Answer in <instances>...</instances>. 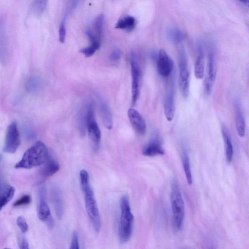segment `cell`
<instances>
[{
    "label": "cell",
    "instance_id": "37",
    "mask_svg": "<svg viewBox=\"0 0 249 249\" xmlns=\"http://www.w3.org/2000/svg\"><path fill=\"white\" fill-rule=\"evenodd\" d=\"M1 154H0V162L1 161Z\"/></svg>",
    "mask_w": 249,
    "mask_h": 249
},
{
    "label": "cell",
    "instance_id": "26",
    "mask_svg": "<svg viewBox=\"0 0 249 249\" xmlns=\"http://www.w3.org/2000/svg\"><path fill=\"white\" fill-rule=\"evenodd\" d=\"M182 162L187 182L189 185H191L193 182V178L189 156L185 150H184L182 152Z\"/></svg>",
    "mask_w": 249,
    "mask_h": 249
},
{
    "label": "cell",
    "instance_id": "13",
    "mask_svg": "<svg viewBox=\"0 0 249 249\" xmlns=\"http://www.w3.org/2000/svg\"><path fill=\"white\" fill-rule=\"evenodd\" d=\"M127 115L135 131L140 135H144L146 130V125L140 113L137 110L131 108L128 110Z\"/></svg>",
    "mask_w": 249,
    "mask_h": 249
},
{
    "label": "cell",
    "instance_id": "34",
    "mask_svg": "<svg viewBox=\"0 0 249 249\" xmlns=\"http://www.w3.org/2000/svg\"><path fill=\"white\" fill-rule=\"evenodd\" d=\"M19 248L21 249H28L29 248L28 243L24 238H21L19 239Z\"/></svg>",
    "mask_w": 249,
    "mask_h": 249
},
{
    "label": "cell",
    "instance_id": "29",
    "mask_svg": "<svg viewBox=\"0 0 249 249\" xmlns=\"http://www.w3.org/2000/svg\"><path fill=\"white\" fill-rule=\"evenodd\" d=\"M66 35L65 18L61 20L58 30L59 41L62 43L65 42Z\"/></svg>",
    "mask_w": 249,
    "mask_h": 249
},
{
    "label": "cell",
    "instance_id": "23",
    "mask_svg": "<svg viewBox=\"0 0 249 249\" xmlns=\"http://www.w3.org/2000/svg\"><path fill=\"white\" fill-rule=\"evenodd\" d=\"M15 192V188L9 185L0 189V211L12 199Z\"/></svg>",
    "mask_w": 249,
    "mask_h": 249
},
{
    "label": "cell",
    "instance_id": "15",
    "mask_svg": "<svg viewBox=\"0 0 249 249\" xmlns=\"http://www.w3.org/2000/svg\"><path fill=\"white\" fill-rule=\"evenodd\" d=\"M205 60L203 43L199 41L196 47V57L195 63L194 72L196 78L202 79L204 74Z\"/></svg>",
    "mask_w": 249,
    "mask_h": 249
},
{
    "label": "cell",
    "instance_id": "17",
    "mask_svg": "<svg viewBox=\"0 0 249 249\" xmlns=\"http://www.w3.org/2000/svg\"><path fill=\"white\" fill-rule=\"evenodd\" d=\"M43 198V197H42L39 204L38 216L40 220L45 223L48 228L52 229L53 226V221L50 208Z\"/></svg>",
    "mask_w": 249,
    "mask_h": 249
},
{
    "label": "cell",
    "instance_id": "7",
    "mask_svg": "<svg viewBox=\"0 0 249 249\" xmlns=\"http://www.w3.org/2000/svg\"><path fill=\"white\" fill-rule=\"evenodd\" d=\"M217 63L216 54L213 46L210 45L208 54L206 72L204 83V92L210 95L213 89L216 76Z\"/></svg>",
    "mask_w": 249,
    "mask_h": 249
},
{
    "label": "cell",
    "instance_id": "35",
    "mask_svg": "<svg viewBox=\"0 0 249 249\" xmlns=\"http://www.w3.org/2000/svg\"><path fill=\"white\" fill-rule=\"evenodd\" d=\"M72 7H75L76 5L77 4L79 0H70Z\"/></svg>",
    "mask_w": 249,
    "mask_h": 249
},
{
    "label": "cell",
    "instance_id": "3",
    "mask_svg": "<svg viewBox=\"0 0 249 249\" xmlns=\"http://www.w3.org/2000/svg\"><path fill=\"white\" fill-rule=\"evenodd\" d=\"M170 196L173 227L176 231H179L183 226L185 211L184 200L176 180L172 182Z\"/></svg>",
    "mask_w": 249,
    "mask_h": 249
},
{
    "label": "cell",
    "instance_id": "16",
    "mask_svg": "<svg viewBox=\"0 0 249 249\" xmlns=\"http://www.w3.org/2000/svg\"><path fill=\"white\" fill-rule=\"evenodd\" d=\"M8 57V47L5 23L0 18V61L5 64Z\"/></svg>",
    "mask_w": 249,
    "mask_h": 249
},
{
    "label": "cell",
    "instance_id": "5",
    "mask_svg": "<svg viewBox=\"0 0 249 249\" xmlns=\"http://www.w3.org/2000/svg\"><path fill=\"white\" fill-rule=\"evenodd\" d=\"M85 196V207L93 227L99 232L101 227V221L93 191L90 184L82 189Z\"/></svg>",
    "mask_w": 249,
    "mask_h": 249
},
{
    "label": "cell",
    "instance_id": "1",
    "mask_svg": "<svg viewBox=\"0 0 249 249\" xmlns=\"http://www.w3.org/2000/svg\"><path fill=\"white\" fill-rule=\"evenodd\" d=\"M49 152L46 145L38 141L28 149L21 160L15 165L17 169H31L43 164L49 159Z\"/></svg>",
    "mask_w": 249,
    "mask_h": 249
},
{
    "label": "cell",
    "instance_id": "20",
    "mask_svg": "<svg viewBox=\"0 0 249 249\" xmlns=\"http://www.w3.org/2000/svg\"><path fill=\"white\" fill-rule=\"evenodd\" d=\"M136 25L135 18L130 15L124 16L120 18L116 22L115 28L126 31H132Z\"/></svg>",
    "mask_w": 249,
    "mask_h": 249
},
{
    "label": "cell",
    "instance_id": "10",
    "mask_svg": "<svg viewBox=\"0 0 249 249\" xmlns=\"http://www.w3.org/2000/svg\"><path fill=\"white\" fill-rule=\"evenodd\" d=\"M175 78L174 73L166 92L164 104L165 116L166 119L169 122L172 121L175 114Z\"/></svg>",
    "mask_w": 249,
    "mask_h": 249
},
{
    "label": "cell",
    "instance_id": "12",
    "mask_svg": "<svg viewBox=\"0 0 249 249\" xmlns=\"http://www.w3.org/2000/svg\"><path fill=\"white\" fill-rule=\"evenodd\" d=\"M233 107L236 130L238 135L243 137L246 133V124L241 102L238 98L233 100Z\"/></svg>",
    "mask_w": 249,
    "mask_h": 249
},
{
    "label": "cell",
    "instance_id": "9",
    "mask_svg": "<svg viewBox=\"0 0 249 249\" xmlns=\"http://www.w3.org/2000/svg\"><path fill=\"white\" fill-rule=\"evenodd\" d=\"M19 144L20 135L18 124L14 121L7 127L3 150L7 153H15Z\"/></svg>",
    "mask_w": 249,
    "mask_h": 249
},
{
    "label": "cell",
    "instance_id": "2",
    "mask_svg": "<svg viewBox=\"0 0 249 249\" xmlns=\"http://www.w3.org/2000/svg\"><path fill=\"white\" fill-rule=\"evenodd\" d=\"M121 214L119 227V238L122 244L126 243L131 236L134 216L131 212L129 197L124 195L120 199Z\"/></svg>",
    "mask_w": 249,
    "mask_h": 249
},
{
    "label": "cell",
    "instance_id": "8",
    "mask_svg": "<svg viewBox=\"0 0 249 249\" xmlns=\"http://www.w3.org/2000/svg\"><path fill=\"white\" fill-rule=\"evenodd\" d=\"M130 63L132 75V103L134 105L139 96L141 77V68L134 52L130 53Z\"/></svg>",
    "mask_w": 249,
    "mask_h": 249
},
{
    "label": "cell",
    "instance_id": "25",
    "mask_svg": "<svg viewBox=\"0 0 249 249\" xmlns=\"http://www.w3.org/2000/svg\"><path fill=\"white\" fill-rule=\"evenodd\" d=\"M90 45L83 48L80 50V52L86 57H89L93 55L99 49L101 41L96 38H92L89 39Z\"/></svg>",
    "mask_w": 249,
    "mask_h": 249
},
{
    "label": "cell",
    "instance_id": "38",
    "mask_svg": "<svg viewBox=\"0 0 249 249\" xmlns=\"http://www.w3.org/2000/svg\"></svg>",
    "mask_w": 249,
    "mask_h": 249
},
{
    "label": "cell",
    "instance_id": "32",
    "mask_svg": "<svg viewBox=\"0 0 249 249\" xmlns=\"http://www.w3.org/2000/svg\"><path fill=\"white\" fill-rule=\"evenodd\" d=\"M70 248L73 249H79L78 236L76 231H74L72 233Z\"/></svg>",
    "mask_w": 249,
    "mask_h": 249
},
{
    "label": "cell",
    "instance_id": "22",
    "mask_svg": "<svg viewBox=\"0 0 249 249\" xmlns=\"http://www.w3.org/2000/svg\"><path fill=\"white\" fill-rule=\"evenodd\" d=\"M52 196L56 214L60 219L63 213V204L60 190L57 188H54L52 191Z\"/></svg>",
    "mask_w": 249,
    "mask_h": 249
},
{
    "label": "cell",
    "instance_id": "33",
    "mask_svg": "<svg viewBox=\"0 0 249 249\" xmlns=\"http://www.w3.org/2000/svg\"><path fill=\"white\" fill-rule=\"evenodd\" d=\"M121 57V52L118 49L114 50L111 53L110 59L113 62L118 61Z\"/></svg>",
    "mask_w": 249,
    "mask_h": 249
},
{
    "label": "cell",
    "instance_id": "11",
    "mask_svg": "<svg viewBox=\"0 0 249 249\" xmlns=\"http://www.w3.org/2000/svg\"><path fill=\"white\" fill-rule=\"evenodd\" d=\"M174 68V61L163 49H160L157 59V71L160 75L163 77L169 76Z\"/></svg>",
    "mask_w": 249,
    "mask_h": 249
},
{
    "label": "cell",
    "instance_id": "21",
    "mask_svg": "<svg viewBox=\"0 0 249 249\" xmlns=\"http://www.w3.org/2000/svg\"><path fill=\"white\" fill-rule=\"evenodd\" d=\"M100 108L103 124L107 129H111L113 124L112 115L108 106L103 100H100Z\"/></svg>",
    "mask_w": 249,
    "mask_h": 249
},
{
    "label": "cell",
    "instance_id": "19",
    "mask_svg": "<svg viewBox=\"0 0 249 249\" xmlns=\"http://www.w3.org/2000/svg\"><path fill=\"white\" fill-rule=\"evenodd\" d=\"M39 171V175L43 178H47L55 174L60 169L58 162L52 158H50L43 164Z\"/></svg>",
    "mask_w": 249,
    "mask_h": 249
},
{
    "label": "cell",
    "instance_id": "24",
    "mask_svg": "<svg viewBox=\"0 0 249 249\" xmlns=\"http://www.w3.org/2000/svg\"><path fill=\"white\" fill-rule=\"evenodd\" d=\"M167 35L169 39L175 44H179L186 37L184 32L179 28L175 26L168 29Z\"/></svg>",
    "mask_w": 249,
    "mask_h": 249
},
{
    "label": "cell",
    "instance_id": "28",
    "mask_svg": "<svg viewBox=\"0 0 249 249\" xmlns=\"http://www.w3.org/2000/svg\"><path fill=\"white\" fill-rule=\"evenodd\" d=\"M49 0H33L31 10L36 16L41 15L44 11Z\"/></svg>",
    "mask_w": 249,
    "mask_h": 249
},
{
    "label": "cell",
    "instance_id": "30",
    "mask_svg": "<svg viewBox=\"0 0 249 249\" xmlns=\"http://www.w3.org/2000/svg\"><path fill=\"white\" fill-rule=\"evenodd\" d=\"M31 202V197L29 195H24L16 201L13 206L14 207H19L23 205H27Z\"/></svg>",
    "mask_w": 249,
    "mask_h": 249
},
{
    "label": "cell",
    "instance_id": "36",
    "mask_svg": "<svg viewBox=\"0 0 249 249\" xmlns=\"http://www.w3.org/2000/svg\"><path fill=\"white\" fill-rule=\"evenodd\" d=\"M244 4H248L249 3V0H237Z\"/></svg>",
    "mask_w": 249,
    "mask_h": 249
},
{
    "label": "cell",
    "instance_id": "27",
    "mask_svg": "<svg viewBox=\"0 0 249 249\" xmlns=\"http://www.w3.org/2000/svg\"><path fill=\"white\" fill-rule=\"evenodd\" d=\"M104 21V15L100 14L95 18L93 22V29L94 32H92L101 40L103 32Z\"/></svg>",
    "mask_w": 249,
    "mask_h": 249
},
{
    "label": "cell",
    "instance_id": "14",
    "mask_svg": "<svg viewBox=\"0 0 249 249\" xmlns=\"http://www.w3.org/2000/svg\"><path fill=\"white\" fill-rule=\"evenodd\" d=\"M142 152L144 156L147 157L164 155V150L158 135H155L151 138Z\"/></svg>",
    "mask_w": 249,
    "mask_h": 249
},
{
    "label": "cell",
    "instance_id": "31",
    "mask_svg": "<svg viewBox=\"0 0 249 249\" xmlns=\"http://www.w3.org/2000/svg\"><path fill=\"white\" fill-rule=\"evenodd\" d=\"M17 223L22 233H25L28 230V226L25 219L21 216L17 218Z\"/></svg>",
    "mask_w": 249,
    "mask_h": 249
},
{
    "label": "cell",
    "instance_id": "18",
    "mask_svg": "<svg viewBox=\"0 0 249 249\" xmlns=\"http://www.w3.org/2000/svg\"><path fill=\"white\" fill-rule=\"evenodd\" d=\"M221 132L224 142L226 160L230 163L232 160L233 149L229 130L225 124L221 125Z\"/></svg>",
    "mask_w": 249,
    "mask_h": 249
},
{
    "label": "cell",
    "instance_id": "4",
    "mask_svg": "<svg viewBox=\"0 0 249 249\" xmlns=\"http://www.w3.org/2000/svg\"><path fill=\"white\" fill-rule=\"evenodd\" d=\"M178 56L179 89L182 96L186 98L188 97L190 91V75L186 52L183 46L181 45L179 47Z\"/></svg>",
    "mask_w": 249,
    "mask_h": 249
},
{
    "label": "cell",
    "instance_id": "6",
    "mask_svg": "<svg viewBox=\"0 0 249 249\" xmlns=\"http://www.w3.org/2000/svg\"><path fill=\"white\" fill-rule=\"evenodd\" d=\"M86 107V128L92 148L95 151L100 148L101 133L95 120L94 112L92 104H87Z\"/></svg>",
    "mask_w": 249,
    "mask_h": 249
}]
</instances>
